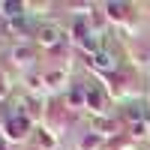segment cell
Here are the masks:
<instances>
[{
  "instance_id": "cell-1",
  "label": "cell",
  "mask_w": 150,
  "mask_h": 150,
  "mask_svg": "<svg viewBox=\"0 0 150 150\" xmlns=\"http://www.w3.org/2000/svg\"><path fill=\"white\" fill-rule=\"evenodd\" d=\"M36 36H39V42H42V45H54V42L60 39V27H57V24H42Z\"/></svg>"
},
{
  "instance_id": "cell-4",
  "label": "cell",
  "mask_w": 150,
  "mask_h": 150,
  "mask_svg": "<svg viewBox=\"0 0 150 150\" xmlns=\"http://www.w3.org/2000/svg\"><path fill=\"white\" fill-rule=\"evenodd\" d=\"M84 102L90 105V108H102L105 105V99H102V90H99V87H87V96H84Z\"/></svg>"
},
{
  "instance_id": "cell-3",
  "label": "cell",
  "mask_w": 150,
  "mask_h": 150,
  "mask_svg": "<svg viewBox=\"0 0 150 150\" xmlns=\"http://www.w3.org/2000/svg\"><path fill=\"white\" fill-rule=\"evenodd\" d=\"M24 129H27V117H24L21 111H15V114L9 117V132L18 138V135H24Z\"/></svg>"
},
{
  "instance_id": "cell-2",
  "label": "cell",
  "mask_w": 150,
  "mask_h": 150,
  "mask_svg": "<svg viewBox=\"0 0 150 150\" xmlns=\"http://www.w3.org/2000/svg\"><path fill=\"white\" fill-rule=\"evenodd\" d=\"M93 63L99 69H114V54H111L108 48H99V51L93 54Z\"/></svg>"
},
{
  "instance_id": "cell-5",
  "label": "cell",
  "mask_w": 150,
  "mask_h": 150,
  "mask_svg": "<svg viewBox=\"0 0 150 150\" xmlns=\"http://www.w3.org/2000/svg\"><path fill=\"white\" fill-rule=\"evenodd\" d=\"M0 9H3L6 18H21V15H24V12H21L24 6H21V3H0Z\"/></svg>"
},
{
  "instance_id": "cell-6",
  "label": "cell",
  "mask_w": 150,
  "mask_h": 150,
  "mask_svg": "<svg viewBox=\"0 0 150 150\" xmlns=\"http://www.w3.org/2000/svg\"><path fill=\"white\" fill-rule=\"evenodd\" d=\"M126 117H129V123H135V129H141V117H144V111H141V105H129V111H126Z\"/></svg>"
}]
</instances>
